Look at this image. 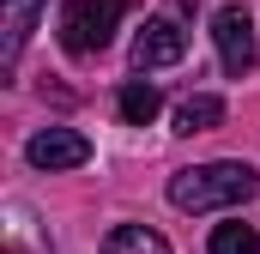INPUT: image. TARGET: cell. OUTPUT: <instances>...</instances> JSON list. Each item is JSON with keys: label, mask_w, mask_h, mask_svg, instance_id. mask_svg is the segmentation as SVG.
<instances>
[{"label": "cell", "mask_w": 260, "mask_h": 254, "mask_svg": "<svg viewBox=\"0 0 260 254\" xmlns=\"http://www.w3.org/2000/svg\"><path fill=\"white\" fill-rule=\"evenodd\" d=\"M121 6L127 0H67L61 6V49L73 61H91L109 49L115 24H121Z\"/></svg>", "instance_id": "cell-2"}, {"label": "cell", "mask_w": 260, "mask_h": 254, "mask_svg": "<svg viewBox=\"0 0 260 254\" xmlns=\"http://www.w3.org/2000/svg\"><path fill=\"white\" fill-rule=\"evenodd\" d=\"M182 6H188V12H194V6H200V0H182Z\"/></svg>", "instance_id": "cell-11"}, {"label": "cell", "mask_w": 260, "mask_h": 254, "mask_svg": "<svg viewBox=\"0 0 260 254\" xmlns=\"http://www.w3.org/2000/svg\"><path fill=\"white\" fill-rule=\"evenodd\" d=\"M212 43H218V61H224L230 79L254 73L260 49H254V18H248V6H218V12H212Z\"/></svg>", "instance_id": "cell-3"}, {"label": "cell", "mask_w": 260, "mask_h": 254, "mask_svg": "<svg viewBox=\"0 0 260 254\" xmlns=\"http://www.w3.org/2000/svg\"><path fill=\"white\" fill-rule=\"evenodd\" d=\"M206 254H260V230H254V224H242V218H230V224L212 230Z\"/></svg>", "instance_id": "cell-10"}, {"label": "cell", "mask_w": 260, "mask_h": 254, "mask_svg": "<svg viewBox=\"0 0 260 254\" xmlns=\"http://www.w3.org/2000/svg\"><path fill=\"white\" fill-rule=\"evenodd\" d=\"M188 55V30L176 18H145V30L133 37V67L139 73H157V67H176Z\"/></svg>", "instance_id": "cell-4"}, {"label": "cell", "mask_w": 260, "mask_h": 254, "mask_svg": "<svg viewBox=\"0 0 260 254\" xmlns=\"http://www.w3.org/2000/svg\"><path fill=\"white\" fill-rule=\"evenodd\" d=\"M218 121H224V97H212V91H200L176 109V133H212Z\"/></svg>", "instance_id": "cell-9"}, {"label": "cell", "mask_w": 260, "mask_h": 254, "mask_svg": "<svg viewBox=\"0 0 260 254\" xmlns=\"http://www.w3.org/2000/svg\"><path fill=\"white\" fill-rule=\"evenodd\" d=\"M103 254H176L151 224H115L109 236H103Z\"/></svg>", "instance_id": "cell-8"}, {"label": "cell", "mask_w": 260, "mask_h": 254, "mask_svg": "<svg viewBox=\"0 0 260 254\" xmlns=\"http://www.w3.org/2000/svg\"><path fill=\"white\" fill-rule=\"evenodd\" d=\"M43 6H49V0H0V67H6V73L18 67L24 43H30V24H37Z\"/></svg>", "instance_id": "cell-6"}, {"label": "cell", "mask_w": 260, "mask_h": 254, "mask_svg": "<svg viewBox=\"0 0 260 254\" xmlns=\"http://www.w3.org/2000/svg\"><path fill=\"white\" fill-rule=\"evenodd\" d=\"M24 157H30L37 170H79V164L91 157V139L73 133V127H43V133H30Z\"/></svg>", "instance_id": "cell-5"}, {"label": "cell", "mask_w": 260, "mask_h": 254, "mask_svg": "<svg viewBox=\"0 0 260 254\" xmlns=\"http://www.w3.org/2000/svg\"><path fill=\"white\" fill-rule=\"evenodd\" d=\"M115 109H121V121H127V127H151V121H157V109H164V91H157L151 79H127L121 97H115Z\"/></svg>", "instance_id": "cell-7"}, {"label": "cell", "mask_w": 260, "mask_h": 254, "mask_svg": "<svg viewBox=\"0 0 260 254\" xmlns=\"http://www.w3.org/2000/svg\"><path fill=\"white\" fill-rule=\"evenodd\" d=\"M260 176L236 157H218V164H194V170H176L170 176V206L176 212H224V206H242L254 200Z\"/></svg>", "instance_id": "cell-1"}]
</instances>
